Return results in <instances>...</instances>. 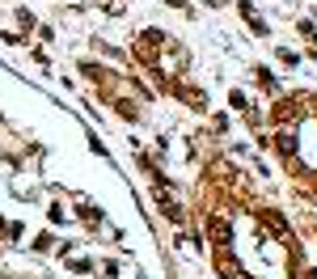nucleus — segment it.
<instances>
[{
    "label": "nucleus",
    "mask_w": 317,
    "mask_h": 279,
    "mask_svg": "<svg viewBox=\"0 0 317 279\" xmlns=\"http://www.w3.org/2000/svg\"><path fill=\"white\" fill-rule=\"evenodd\" d=\"M211 237H216L220 246H229V224L224 220H211Z\"/></svg>",
    "instance_id": "2"
},
{
    "label": "nucleus",
    "mask_w": 317,
    "mask_h": 279,
    "mask_svg": "<svg viewBox=\"0 0 317 279\" xmlns=\"http://www.w3.org/2000/svg\"><path fill=\"white\" fill-rule=\"evenodd\" d=\"M275 144H279V153H288V157L296 153V135H292V131H279V135H275Z\"/></svg>",
    "instance_id": "1"
}]
</instances>
